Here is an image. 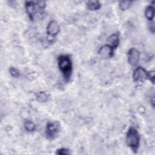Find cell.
I'll use <instances>...</instances> for the list:
<instances>
[{
	"label": "cell",
	"instance_id": "obj_1",
	"mask_svg": "<svg viewBox=\"0 0 155 155\" xmlns=\"http://www.w3.org/2000/svg\"><path fill=\"white\" fill-rule=\"evenodd\" d=\"M58 67L65 81H68L72 73V62L70 56L61 55L58 58Z\"/></svg>",
	"mask_w": 155,
	"mask_h": 155
},
{
	"label": "cell",
	"instance_id": "obj_2",
	"mask_svg": "<svg viewBox=\"0 0 155 155\" xmlns=\"http://www.w3.org/2000/svg\"><path fill=\"white\" fill-rule=\"evenodd\" d=\"M127 145L134 152H136L140 143V136L137 130L134 127H130L126 134Z\"/></svg>",
	"mask_w": 155,
	"mask_h": 155
},
{
	"label": "cell",
	"instance_id": "obj_3",
	"mask_svg": "<svg viewBox=\"0 0 155 155\" xmlns=\"http://www.w3.org/2000/svg\"><path fill=\"white\" fill-rule=\"evenodd\" d=\"M25 6L26 12L32 21L35 20L39 16H42L44 14L42 11L44 9L38 4L37 1H26Z\"/></svg>",
	"mask_w": 155,
	"mask_h": 155
},
{
	"label": "cell",
	"instance_id": "obj_4",
	"mask_svg": "<svg viewBox=\"0 0 155 155\" xmlns=\"http://www.w3.org/2000/svg\"><path fill=\"white\" fill-rule=\"evenodd\" d=\"M60 131V124L57 121L50 122L47 124L45 129V134L48 139H54L56 138Z\"/></svg>",
	"mask_w": 155,
	"mask_h": 155
},
{
	"label": "cell",
	"instance_id": "obj_5",
	"mask_svg": "<svg viewBox=\"0 0 155 155\" xmlns=\"http://www.w3.org/2000/svg\"><path fill=\"white\" fill-rule=\"evenodd\" d=\"M60 30V27L58 23L56 21H51L47 27V33L48 38V41L50 42H54L53 39L58 34Z\"/></svg>",
	"mask_w": 155,
	"mask_h": 155
},
{
	"label": "cell",
	"instance_id": "obj_6",
	"mask_svg": "<svg viewBox=\"0 0 155 155\" xmlns=\"http://www.w3.org/2000/svg\"><path fill=\"white\" fill-rule=\"evenodd\" d=\"M147 79H148V72L143 67H139L134 70L133 74V79L134 82H143Z\"/></svg>",
	"mask_w": 155,
	"mask_h": 155
},
{
	"label": "cell",
	"instance_id": "obj_7",
	"mask_svg": "<svg viewBox=\"0 0 155 155\" xmlns=\"http://www.w3.org/2000/svg\"><path fill=\"white\" fill-rule=\"evenodd\" d=\"M139 51L135 48H130L127 53L128 62L131 66H134L137 64L139 60Z\"/></svg>",
	"mask_w": 155,
	"mask_h": 155
},
{
	"label": "cell",
	"instance_id": "obj_8",
	"mask_svg": "<svg viewBox=\"0 0 155 155\" xmlns=\"http://www.w3.org/2000/svg\"><path fill=\"white\" fill-rule=\"evenodd\" d=\"M98 53L102 58H110L113 56L114 50L110 45L106 44L101 47Z\"/></svg>",
	"mask_w": 155,
	"mask_h": 155
},
{
	"label": "cell",
	"instance_id": "obj_9",
	"mask_svg": "<svg viewBox=\"0 0 155 155\" xmlns=\"http://www.w3.org/2000/svg\"><path fill=\"white\" fill-rule=\"evenodd\" d=\"M108 45H110L114 50L117 47L119 44V36L117 33H113L111 35L107 40Z\"/></svg>",
	"mask_w": 155,
	"mask_h": 155
},
{
	"label": "cell",
	"instance_id": "obj_10",
	"mask_svg": "<svg viewBox=\"0 0 155 155\" xmlns=\"http://www.w3.org/2000/svg\"><path fill=\"white\" fill-rule=\"evenodd\" d=\"M87 6L90 10L94 11L99 10L101 7V4L98 1H89L87 2Z\"/></svg>",
	"mask_w": 155,
	"mask_h": 155
},
{
	"label": "cell",
	"instance_id": "obj_11",
	"mask_svg": "<svg viewBox=\"0 0 155 155\" xmlns=\"http://www.w3.org/2000/svg\"><path fill=\"white\" fill-rule=\"evenodd\" d=\"M145 15L148 21H152L154 16V8L153 5H148L145 8Z\"/></svg>",
	"mask_w": 155,
	"mask_h": 155
},
{
	"label": "cell",
	"instance_id": "obj_12",
	"mask_svg": "<svg viewBox=\"0 0 155 155\" xmlns=\"http://www.w3.org/2000/svg\"><path fill=\"white\" fill-rule=\"evenodd\" d=\"M36 99L39 102H46L49 99V95L45 91H40L36 96Z\"/></svg>",
	"mask_w": 155,
	"mask_h": 155
},
{
	"label": "cell",
	"instance_id": "obj_13",
	"mask_svg": "<svg viewBox=\"0 0 155 155\" xmlns=\"http://www.w3.org/2000/svg\"><path fill=\"white\" fill-rule=\"evenodd\" d=\"M24 127L25 129L29 132H32L35 130V124L31 120H26L24 122Z\"/></svg>",
	"mask_w": 155,
	"mask_h": 155
},
{
	"label": "cell",
	"instance_id": "obj_14",
	"mask_svg": "<svg viewBox=\"0 0 155 155\" xmlns=\"http://www.w3.org/2000/svg\"><path fill=\"white\" fill-rule=\"evenodd\" d=\"M132 1H122L119 2V7L122 10H125L128 9L131 5Z\"/></svg>",
	"mask_w": 155,
	"mask_h": 155
},
{
	"label": "cell",
	"instance_id": "obj_15",
	"mask_svg": "<svg viewBox=\"0 0 155 155\" xmlns=\"http://www.w3.org/2000/svg\"><path fill=\"white\" fill-rule=\"evenodd\" d=\"M9 71H10V73L11 74V75L15 78H18L20 76L19 71L15 67H10L9 69Z\"/></svg>",
	"mask_w": 155,
	"mask_h": 155
},
{
	"label": "cell",
	"instance_id": "obj_16",
	"mask_svg": "<svg viewBox=\"0 0 155 155\" xmlns=\"http://www.w3.org/2000/svg\"><path fill=\"white\" fill-rule=\"evenodd\" d=\"M56 154H60V155H62V154H70V150L67 149V148H61L59 149H58L56 150Z\"/></svg>",
	"mask_w": 155,
	"mask_h": 155
},
{
	"label": "cell",
	"instance_id": "obj_17",
	"mask_svg": "<svg viewBox=\"0 0 155 155\" xmlns=\"http://www.w3.org/2000/svg\"><path fill=\"white\" fill-rule=\"evenodd\" d=\"M154 74H155L154 70H151L148 72V79L153 84H154Z\"/></svg>",
	"mask_w": 155,
	"mask_h": 155
}]
</instances>
